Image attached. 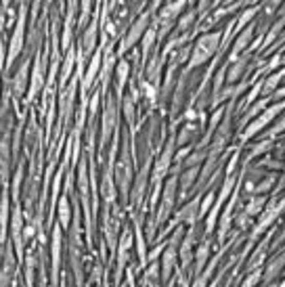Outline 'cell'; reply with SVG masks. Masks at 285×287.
Instances as JSON below:
<instances>
[{"instance_id": "19", "label": "cell", "mask_w": 285, "mask_h": 287, "mask_svg": "<svg viewBox=\"0 0 285 287\" xmlns=\"http://www.w3.org/2000/svg\"><path fill=\"white\" fill-rule=\"evenodd\" d=\"M262 283V269H256V271H250L248 277L244 279V283H241L239 287H258Z\"/></svg>"}, {"instance_id": "11", "label": "cell", "mask_w": 285, "mask_h": 287, "mask_svg": "<svg viewBox=\"0 0 285 287\" xmlns=\"http://www.w3.org/2000/svg\"><path fill=\"white\" fill-rule=\"evenodd\" d=\"M170 156H172V143H170V147L164 151V156L158 160V164H156V168H153V185H158V183H162V179L166 176V172H168V168H170Z\"/></svg>"}, {"instance_id": "21", "label": "cell", "mask_w": 285, "mask_h": 287, "mask_svg": "<svg viewBox=\"0 0 285 287\" xmlns=\"http://www.w3.org/2000/svg\"><path fill=\"white\" fill-rule=\"evenodd\" d=\"M197 17V11H195V7H191V11H187L181 19H179V24H177V30L179 32H183V30H187L191 24H193V19Z\"/></svg>"}, {"instance_id": "25", "label": "cell", "mask_w": 285, "mask_h": 287, "mask_svg": "<svg viewBox=\"0 0 285 287\" xmlns=\"http://www.w3.org/2000/svg\"><path fill=\"white\" fill-rule=\"evenodd\" d=\"M74 51H70L68 53V57H65V65H63V74H61V84L68 80V76H70V72H72V65H74Z\"/></svg>"}, {"instance_id": "16", "label": "cell", "mask_w": 285, "mask_h": 287, "mask_svg": "<svg viewBox=\"0 0 285 287\" xmlns=\"http://www.w3.org/2000/svg\"><path fill=\"white\" fill-rule=\"evenodd\" d=\"M214 204H216V193L210 189L208 193L202 195V202H200V218H206Z\"/></svg>"}, {"instance_id": "14", "label": "cell", "mask_w": 285, "mask_h": 287, "mask_svg": "<svg viewBox=\"0 0 285 287\" xmlns=\"http://www.w3.org/2000/svg\"><path fill=\"white\" fill-rule=\"evenodd\" d=\"M70 220H72L70 200H68V195H63L61 200H59V227L61 229H68L70 227Z\"/></svg>"}, {"instance_id": "9", "label": "cell", "mask_w": 285, "mask_h": 287, "mask_svg": "<svg viewBox=\"0 0 285 287\" xmlns=\"http://www.w3.org/2000/svg\"><path fill=\"white\" fill-rule=\"evenodd\" d=\"M59 264H61V229L57 225L53 231V285H57Z\"/></svg>"}, {"instance_id": "26", "label": "cell", "mask_w": 285, "mask_h": 287, "mask_svg": "<svg viewBox=\"0 0 285 287\" xmlns=\"http://www.w3.org/2000/svg\"><path fill=\"white\" fill-rule=\"evenodd\" d=\"M82 9H84V11H82L80 24H78L80 28H84V26H86V19H89V15H91V11H89V9H91V3H84V5H82Z\"/></svg>"}, {"instance_id": "23", "label": "cell", "mask_w": 285, "mask_h": 287, "mask_svg": "<svg viewBox=\"0 0 285 287\" xmlns=\"http://www.w3.org/2000/svg\"><path fill=\"white\" fill-rule=\"evenodd\" d=\"M128 70H130L128 61H122V63L118 65V91H120V93L124 91V84H126V78H128Z\"/></svg>"}, {"instance_id": "3", "label": "cell", "mask_w": 285, "mask_h": 287, "mask_svg": "<svg viewBox=\"0 0 285 287\" xmlns=\"http://www.w3.org/2000/svg\"><path fill=\"white\" fill-rule=\"evenodd\" d=\"M281 109H285V101H281V103H277V105H271V107H267L265 112H262V116H258L250 126H248V130L241 135V141H250L254 135H258V132L265 128L267 124H271L273 122V118L281 112Z\"/></svg>"}, {"instance_id": "31", "label": "cell", "mask_w": 285, "mask_h": 287, "mask_svg": "<svg viewBox=\"0 0 285 287\" xmlns=\"http://www.w3.org/2000/svg\"><path fill=\"white\" fill-rule=\"evenodd\" d=\"M283 40H285V30H283Z\"/></svg>"}, {"instance_id": "13", "label": "cell", "mask_w": 285, "mask_h": 287, "mask_svg": "<svg viewBox=\"0 0 285 287\" xmlns=\"http://www.w3.org/2000/svg\"><path fill=\"white\" fill-rule=\"evenodd\" d=\"M197 179H200V166H193V168H187V172L181 176V195L185 197V193L193 187V183L197 181Z\"/></svg>"}, {"instance_id": "17", "label": "cell", "mask_w": 285, "mask_h": 287, "mask_svg": "<svg viewBox=\"0 0 285 287\" xmlns=\"http://www.w3.org/2000/svg\"><path fill=\"white\" fill-rule=\"evenodd\" d=\"M99 68H101V55L97 53V55L93 57V63H91V68L86 70V76H84V88H89V86L93 84V80L97 78V72H99Z\"/></svg>"}, {"instance_id": "30", "label": "cell", "mask_w": 285, "mask_h": 287, "mask_svg": "<svg viewBox=\"0 0 285 287\" xmlns=\"http://www.w3.org/2000/svg\"><path fill=\"white\" fill-rule=\"evenodd\" d=\"M218 283H221V277H216V279L212 281V285H208V287H218Z\"/></svg>"}, {"instance_id": "6", "label": "cell", "mask_w": 285, "mask_h": 287, "mask_svg": "<svg viewBox=\"0 0 285 287\" xmlns=\"http://www.w3.org/2000/svg\"><path fill=\"white\" fill-rule=\"evenodd\" d=\"M283 269H285V252L273 256V258L265 264V269H262V281H265V283H273V281L281 275Z\"/></svg>"}, {"instance_id": "12", "label": "cell", "mask_w": 285, "mask_h": 287, "mask_svg": "<svg viewBox=\"0 0 285 287\" xmlns=\"http://www.w3.org/2000/svg\"><path fill=\"white\" fill-rule=\"evenodd\" d=\"M265 206H267V197L265 195H252L250 200H248V204H246V208H244V212L250 218H254V216H260L262 214Z\"/></svg>"}, {"instance_id": "15", "label": "cell", "mask_w": 285, "mask_h": 287, "mask_svg": "<svg viewBox=\"0 0 285 287\" xmlns=\"http://www.w3.org/2000/svg\"><path fill=\"white\" fill-rule=\"evenodd\" d=\"M97 28H99V21L93 19V24L89 26V32L84 34V53L91 55L95 49V42H97Z\"/></svg>"}, {"instance_id": "24", "label": "cell", "mask_w": 285, "mask_h": 287, "mask_svg": "<svg viewBox=\"0 0 285 287\" xmlns=\"http://www.w3.org/2000/svg\"><path fill=\"white\" fill-rule=\"evenodd\" d=\"M235 223H237V227H239L241 231H248L250 225H252V218H250L244 210H239V214H237V218H235Z\"/></svg>"}, {"instance_id": "5", "label": "cell", "mask_w": 285, "mask_h": 287, "mask_svg": "<svg viewBox=\"0 0 285 287\" xmlns=\"http://www.w3.org/2000/svg\"><path fill=\"white\" fill-rule=\"evenodd\" d=\"M195 227H191L185 235H183V241H181V246H179V258H181V267L183 271H187L191 267V262H193V246H195Z\"/></svg>"}, {"instance_id": "20", "label": "cell", "mask_w": 285, "mask_h": 287, "mask_svg": "<svg viewBox=\"0 0 285 287\" xmlns=\"http://www.w3.org/2000/svg\"><path fill=\"white\" fill-rule=\"evenodd\" d=\"M156 38H158V32L153 28H149L145 32V38H143V59H147V55H149V51L153 47V40H156Z\"/></svg>"}, {"instance_id": "7", "label": "cell", "mask_w": 285, "mask_h": 287, "mask_svg": "<svg viewBox=\"0 0 285 287\" xmlns=\"http://www.w3.org/2000/svg\"><path fill=\"white\" fill-rule=\"evenodd\" d=\"M252 36H254V26H248L244 32H241V34L237 36V40H235V47H233V53H231V57H229L227 65L235 63V61H237V57H239L241 53H244V49H248V47H250V40H252Z\"/></svg>"}, {"instance_id": "27", "label": "cell", "mask_w": 285, "mask_h": 287, "mask_svg": "<svg viewBox=\"0 0 285 287\" xmlns=\"http://www.w3.org/2000/svg\"><path fill=\"white\" fill-rule=\"evenodd\" d=\"M283 130H285V114H283V118L279 120V124H275V128L271 130V137L279 135V132H283Z\"/></svg>"}, {"instance_id": "10", "label": "cell", "mask_w": 285, "mask_h": 287, "mask_svg": "<svg viewBox=\"0 0 285 287\" xmlns=\"http://www.w3.org/2000/svg\"><path fill=\"white\" fill-rule=\"evenodd\" d=\"M21 40H24V11H21V15H19V21H17V30H15V36H13V40H11V51H9V65L15 61V57L19 55V51H21Z\"/></svg>"}, {"instance_id": "1", "label": "cell", "mask_w": 285, "mask_h": 287, "mask_svg": "<svg viewBox=\"0 0 285 287\" xmlns=\"http://www.w3.org/2000/svg\"><path fill=\"white\" fill-rule=\"evenodd\" d=\"M221 38L223 34L221 32H212V34H204L197 38L195 47H193V53H191V59H189V68H197L210 59V55H214L221 47Z\"/></svg>"}, {"instance_id": "2", "label": "cell", "mask_w": 285, "mask_h": 287, "mask_svg": "<svg viewBox=\"0 0 285 287\" xmlns=\"http://www.w3.org/2000/svg\"><path fill=\"white\" fill-rule=\"evenodd\" d=\"M177 187H179V176H172L166 183V187L162 189V204H160V210L156 216V227H162L170 218L172 208H174V200H177Z\"/></svg>"}, {"instance_id": "4", "label": "cell", "mask_w": 285, "mask_h": 287, "mask_svg": "<svg viewBox=\"0 0 285 287\" xmlns=\"http://www.w3.org/2000/svg\"><path fill=\"white\" fill-rule=\"evenodd\" d=\"M149 17H151V11L149 13H145V15H141L135 24H133V28H130V32H128V36L122 40V47H120V53H126L128 49H133L135 47V42L143 36V32L145 30H149L147 28V24H149Z\"/></svg>"}, {"instance_id": "8", "label": "cell", "mask_w": 285, "mask_h": 287, "mask_svg": "<svg viewBox=\"0 0 285 287\" xmlns=\"http://www.w3.org/2000/svg\"><path fill=\"white\" fill-rule=\"evenodd\" d=\"M210 252H212L210 237H204V241L200 244V248H197V252H195V256H193V262H195V277L204 271L206 262H208V258H210Z\"/></svg>"}, {"instance_id": "22", "label": "cell", "mask_w": 285, "mask_h": 287, "mask_svg": "<svg viewBox=\"0 0 285 287\" xmlns=\"http://www.w3.org/2000/svg\"><path fill=\"white\" fill-rule=\"evenodd\" d=\"M260 11V7H252V9H248L244 15H241L239 19H237V30H244V28H248V24H250V19L252 17H256V13Z\"/></svg>"}, {"instance_id": "28", "label": "cell", "mask_w": 285, "mask_h": 287, "mask_svg": "<svg viewBox=\"0 0 285 287\" xmlns=\"http://www.w3.org/2000/svg\"><path fill=\"white\" fill-rule=\"evenodd\" d=\"M277 210H279V214L285 212V195L281 197V200H277Z\"/></svg>"}, {"instance_id": "29", "label": "cell", "mask_w": 285, "mask_h": 287, "mask_svg": "<svg viewBox=\"0 0 285 287\" xmlns=\"http://www.w3.org/2000/svg\"><path fill=\"white\" fill-rule=\"evenodd\" d=\"M283 97H285V86L281 88V91H277V93H275V99H283Z\"/></svg>"}, {"instance_id": "18", "label": "cell", "mask_w": 285, "mask_h": 287, "mask_svg": "<svg viewBox=\"0 0 285 287\" xmlns=\"http://www.w3.org/2000/svg\"><path fill=\"white\" fill-rule=\"evenodd\" d=\"M26 82H28V63L21 65V70H19L15 82H13V91H15V95H21V93H24Z\"/></svg>"}]
</instances>
